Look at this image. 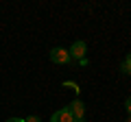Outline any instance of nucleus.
<instances>
[{
    "mask_svg": "<svg viewBox=\"0 0 131 122\" xmlns=\"http://www.w3.org/2000/svg\"><path fill=\"white\" fill-rule=\"evenodd\" d=\"M50 61L52 63H59V66H68V63H70L72 61V57H70V52L66 50V48H52L50 50Z\"/></svg>",
    "mask_w": 131,
    "mask_h": 122,
    "instance_id": "1",
    "label": "nucleus"
},
{
    "mask_svg": "<svg viewBox=\"0 0 131 122\" xmlns=\"http://www.w3.org/2000/svg\"><path fill=\"white\" fill-rule=\"evenodd\" d=\"M85 50H88V44H85V42H74V44L70 46V50H68V52H70L72 59L81 61V59L85 57Z\"/></svg>",
    "mask_w": 131,
    "mask_h": 122,
    "instance_id": "2",
    "label": "nucleus"
},
{
    "mask_svg": "<svg viewBox=\"0 0 131 122\" xmlns=\"http://www.w3.org/2000/svg\"><path fill=\"white\" fill-rule=\"evenodd\" d=\"M50 122H74V118H72L70 109L63 107V109H57V111L50 116Z\"/></svg>",
    "mask_w": 131,
    "mask_h": 122,
    "instance_id": "3",
    "label": "nucleus"
},
{
    "mask_svg": "<svg viewBox=\"0 0 131 122\" xmlns=\"http://www.w3.org/2000/svg\"><path fill=\"white\" fill-rule=\"evenodd\" d=\"M70 113H72V118L74 120H83V113H85V107H83V103L81 100H74V103H70Z\"/></svg>",
    "mask_w": 131,
    "mask_h": 122,
    "instance_id": "4",
    "label": "nucleus"
},
{
    "mask_svg": "<svg viewBox=\"0 0 131 122\" xmlns=\"http://www.w3.org/2000/svg\"><path fill=\"white\" fill-rule=\"evenodd\" d=\"M63 87H68V89H74V92H79V85H77L74 81H63Z\"/></svg>",
    "mask_w": 131,
    "mask_h": 122,
    "instance_id": "5",
    "label": "nucleus"
},
{
    "mask_svg": "<svg viewBox=\"0 0 131 122\" xmlns=\"http://www.w3.org/2000/svg\"><path fill=\"white\" fill-rule=\"evenodd\" d=\"M24 122H42V120L37 116H28V118H24Z\"/></svg>",
    "mask_w": 131,
    "mask_h": 122,
    "instance_id": "6",
    "label": "nucleus"
},
{
    "mask_svg": "<svg viewBox=\"0 0 131 122\" xmlns=\"http://www.w3.org/2000/svg\"><path fill=\"white\" fill-rule=\"evenodd\" d=\"M125 107H127V113H129V116H131V96H129V98H127V103H125Z\"/></svg>",
    "mask_w": 131,
    "mask_h": 122,
    "instance_id": "7",
    "label": "nucleus"
},
{
    "mask_svg": "<svg viewBox=\"0 0 131 122\" xmlns=\"http://www.w3.org/2000/svg\"><path fill=\"white\" fill-rule=\"evenodd\" d=\"M7 122H24V120H22V118H9Z\"/></svg>",
    "mask_w": 131,
    "mask_h": 122,
    "instance_id": "8",
    "label": "nucleus"
},
{
    "mask_svg": "<svg viewBox=\"0 0 131 122\" xmlns=\"http://www.w3.org/2000/svg\"><path fill=\"white\" fill-rule=\"evenodd\" d=\"M125 63H127V66H131V52H129V55H127V59H125Z\"/></svg>",
    "mask_w": 131,
    "mask_h": 122,
    "instance_id": "9",
    "label": "nucleus"
},
{
    "mask_svg": "<svg viewBox=\"0 0 131 122\" xmlns=\"http://www.w3.org/2000/svg\"><path fill=\"white\" fill-rule=\"evenodd\" d=\"M74 122H85V120H74Z\"/></svg>",
    "mask_w": 131,
    "mask_h": 122,
    "instance_id": "10",
    "label": "nucleus"
},
{
    "mask_svg": "<svg viewBox=\"0 0 131 122\" xmlns=\"http://www.w3.org/2000/svg\"><path fill=\"white\" fill-rule=\"evenodd\" d=\"M127 122H131V116H129V120H127Z\"/></svg>",
    "mask_w": 131,
    "mask_h": 122,
    "instance_id": "11",
    "label": "nucleus"
}]
</instances>
